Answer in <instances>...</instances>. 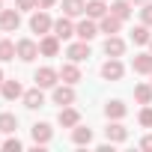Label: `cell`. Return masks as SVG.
I'll return each mask as SVG.
<instances>
[{
    "label": "cell",
    "instance_id": "cell-18",
    "mask_svg": "<svg viewBox=\"0 0 152 152\" xmlns=\"http://www.w3.org/2000/svg\"><path fill=\"white\" fill-rule=\"evenodd\" d=\"M63 12H66L69 18L84 15V12H87V0H63Z\"/></svg>",
    "mask_w": 152,
    "mask_h": 152
},
{
    "label": "cell",
    "instance_id": "cell-23",
    "mask_svg": "<svg viewBox=\"0 0 152 152\" xmlns=\"http://www.w3.org/2000/svg\"><path fill=\"white\" fill-rule=\"evenodd\" d=\"M18 128V116L15 113H0V134H12Z\"/></svg>",
    "mask_w": 152,
    "mask_h": 152
},
{
    "label": "cell",
    "instance_id": "cell-3",
    "mask_svg": "<svg viewBox=\"0 0 152 152\" xmlns=\"http://www.w3.org/2000/svg\"><path fill=\"white\" fill-rule=\"evenodd\" d=\"M18 27H21V9H3L0 12V30L15 33Z\"/></svg>",
    "mask_w": 152,
    "mask_h": 152
},
{
    "label": "cell",
    "instance_id": "cell-25",
    "mask_svg": "<svg viewBox=\"0 0 152 152\" xmlns=\"http://www.w3.org/2000/svg\"><path fill=\"white\" fill-rule=\"evenodd\" d=\"M134 99L140 104H152V84H137L134 87Z\"/></svg>",
    "mask_w": 152,
    "mask_h": 152
},
{
    "label": "cell",
    "instance_id": "cell-19",
    "mask_svg": "<svg viewBox=\"0 0 152 152\" xmlns=\"http://www.w3.org/2000/svg\"><path fill=\"white\" fill-rule=\"evenodd\" d=\"M60 81H66V84H72V87H75V84L81 81V69L75 66V63H66V66L60 69Z\"/></svg>",
    "mask_w": 152,
    "mask_h": 152
},
{
    "label": "cell",
    "instance_id": "cell-34",
    "mask_svg": "<svg viewBox=\"0 0 152 152\" xmlns=\"http://www.w3.org/2000/svg\"><path fill=\"white\" fill-rule=\"evenodd\" d=\"M54 3H57V0H39V9H51Z\"/></svg>",
    "mask_w": 152,
    "mask_h": 152
},
{
    "label": "cell",
    "instance_id": "cell-8",
    "mask_svg": "<svg viewBox=\"0 0 152 152\" xmlns=\"http://www.w3.org/2000/svg\"><path fill=\"white\" fill-rule=\"evenodd\" d=\"M39 54H42V57H57V54H60V39H57L54 33H45L42 42H39Z\"/></svg>",
    "mask_w": 152,
    "mask_h": 152
},
{
    "label": "cell",
    "instance_id": "cell-4",
    "mask_svg": "<svg viewBox=\"0 0 152 152\" xmlns=\"http://www.w3.org/2000/svg\"><path fill=\"white\" fill-rule=\"evenodd\" d=\"M15 51H18V60H24V63H33V60L39 57V45H36L33 39H21V42L15 45Z\"/></svg>",
    "mask_w": 152,
    "mask_h": 152
},
{
    "label": "cell",
    "instance_id": "cell-11",
    "mask_svg": "<svg viewBox=\"0 0 152 152\" xmlns=\"http://www.w3.org/2000/svg\"><path fill=\"white\" fill-rule=\"evenodd\" d=\"M54 36H57L60 42L75 36V24L69 21V15H63V18H57V21H54Z\"/></svg>",
    "mask_w": 152,
    "mask_h": 152
},
{
    "label": "cell",
    "instance_id": "cell-12",
    "mask_svg": "<svg viewBox=\"0 0 152 152\" xmlns=\"http://www.w3.org/2000/svg\"><path fill=\"white\" fill-rule=\"evenodd\" d=\"M75 36L84 39V42H90L93 36H99V24H96L93 18H87V21H81L78 27H75Z\"/></svg>",
    "mask_w": 152,
    "mask_h": 152
},
{
    "label": "cell",
    "instance_id": "cell-29",
    "mask_svg": "<svg viewBox=\"0 0 152 152\" xmlns=\"http://www.w3.org/2000/svg\"><path fill=\"white\" fill-rule=\"evenodd\" d=\"M137 119H140V125H143V128H152V104H143V110H140V116H137Z\"/></svg>",
    "mask_w": 152,
    "mask_h": 152
},
{
    "label": "cell",
    "instance_id": "cell-7",
    "mask_svg": "<svg viewBox=\"0 0 152 152\" xmlns=\"http://www.w3.org/2000/svg\"><path fill=\"white\" fill-rule=\"evenodd\" d=\"M57 122H60L63 128H75V125L81 122V113H78V107H72V104L60 107V116H57Z\"/></svg>",
    "mask_w": 152,
    "mask_h": 152
},
{
    "label": "cell",
    "instance_id": "cell-9",
    "mask_svg": "<svg viewBox=\"0 0 152 152\" xmlns=\"http://www.w3.org/2000/svg\"><path fill=\"white\" fill-rule=\"evenodd\" d=\"M54 104H60V107H66V104H75V90H72V84H63V87H54Z\"/></svg>",
    "mask_w": 152,
    "mask_h": 152
},
{
    "label": "cell",
    "instance_id": "cell-32",
    "mask_svg": "<svg viewBox=\"0 0 152 152\" xmlns=\"http://www.w3.org/2000/svg\"><path fill=\"white\" fill-rule=\"evenodd\" d=\"M39 6V0H18V9L21 12H27V9H36Z\"/></svg>",
    "mask_w": 152,
    "mask_h": 152
},
{
    "label": "cell",
    "instance_id": "cell-13",
    "mask_svg": "<svg viewBox=\"0 0 152 152\" xmlns=\"http://www.w3.org/2000/svg\"><path fill=\"white\" fill-rule=\"evenodd\" d=\"M119 27H122V18H116L113 12H107V15L102 18V24H99V33H107V36H116V33H119Z\"/></svg>",
    "mask_w": 152,
    "mask_h": 152
},
{
    "label": "cell",
    "instance_id": "cell-26",
    "mask_svg": "<svg viewBox=\"0 0 152 152\" xmlns=\"http://www.w3.org/2000/svg\"><path fill=\"white\" fill-rule=\"evenodd\" d=\"M131 39H134V45H149V24H137L131 30Z\"/></svg>",
    "mask_w": 152,
    "mask_h": 152
},
{
    "label": "cell",
    "instance_id": "cell-30",
    "mask_svg": "<svg viewBox=\"0 0 152 152\" xmlns=\"http://www.w3.org/2000/svg\"><path fill=\"white\" fill-rule=\"evenodd\" d=\"M21 146H24V143H21L18 137H9V140H3V149H9V152H18Z\"/></svg>",
    "mask_w": 152,
    "mask_h": 152
},
{
    "label": "cell",
    "instance_id": "cell-10",
    "mask_svg": "<svg viewBox=\"0 0 152 152\" xmlns=\"http://www.w3.org/2000/svg\"><path fill=\"white\" fill-rule=\"evenodd\" d=\"M66 57L72 60V63H81V60H87L90 57V45L81 39V42H72L69 48H66Z\"/></svg>",
    "mask_w": 152,
    "mask_h": 152
},
{
    "label": "cell",
    "instance_id": "cell-21",
    "mask_svg": "<svg viewBox=\"0 0 152 152\" xmlns=\"http://www.w3.org/2000/svg\"><path fill=\"white\" fill-rule=\"evenodd\" d=\"M104 54H107V57H122V54H125V42H122L119 36H107V42H104Z\"/></svg>",
    "mask_w": 152,
    "mask_h": 152
},
{
    "label": "cell",
    "instance_id": "cell-14",
    "mask_svg": "<svg viewBox=\"0 0 152 152\" xmlns=\"http://www.w3.org/2000/svg\"><path fill=\"white\" fill-rule=\"evenodd\" d=\"M104 134H107V140H110V143H122V140L128 137V128H125V125H119V119H113V122L104 128Z\"/></svg>",
    "mask_w": 152,
    "mask_h": 152
},
{
    "label": "cell",
    "instance_id": "cell-1",
    "mask_svg": "<svg viewBox=\"0 0 152 152\" xmlns=\"http://www.w3.org/2000/svg\"><path fill=\"white\" fill-rule=\"evenodd\" d=\"M33 81H36V87H42V90H54L57 81H60V72L51 69V66H42V69H36Z\"/></svg>",
    "mask_w": 152,
    "mask_h": 152
},
{
    "label": "cell",
    "instance_id": "cell-39",
    "mask_svg": "<svg viewBox=\"0 0 152 152\" xmlns=\"http://www.w3.org/2000/svg\"><path fill=\"white\" fill-rule=\"evenodd\" d=\"M0 146H3V143H0Z\"/></svg>",
    "mask_w": 152,
    "mask_h": 152
},
{
    "label": "cell",
    "instance_id": "cell-38",
    "mask_svg": "<svg viewBox=\"0 0 152 152\" xmlns=\"http://www.w3.org/2000/svg\"><path fill=\"white\" fill-rule=\"evenodd\" d=\"M0 12H3V3H0Z\"/></svg>",
    "mask_w": 152,
    "mask_h": 152
},
{
    "label": "cell",
    "instance_id": "cell-5",
    "mask_svg": "<svg viewBox=\"0 0 152 152\" xmlns=\"http://www.w3.org/2000/svg\"><path fill=\"white\" fill-rule=\"evenodd\" d=\"M122 75H125V69H122L119 57H110V60L102 66V78H104V81H119Z\"/></svg>",
    "mask_w": 152,
    "mask_h": 152
},
{
    "label": "cell",
    "instance_id": "cell-36",
    "mask_svg": "<svg viewBox=\"0 0 152 152\" xmlns=\"http://www.w3.org/2000/svg\"><path fill=\"white\" fill-rule=\"evenodd\" d=\"M149 54H152V39H149Z\"/></svg>",
    "mask_w": 152,
    "mask_h": 152
},
{
    "label": "cell",
    "instance_id": "cell-20",
    "mask_svg": "<svg viewBox=\"0 0 152 152\" xmlns=\"http://www.w3.org/2000/svg\"><path fill=\"white\" fill-rule=\"evenodd\" d=\"M0 93H3V99H6V102H15L18 96H24V90H21V84H18V81H3V84H0Z\"/></svg>",
    "mask_w": 152,
    "mask_h": 152
},
{
    "label": "cell",
    "instance_id": "cell-22",
    "mask_svg": "<svg viewBox=\"0 0 152 152\" xmlns=\"http://www.w3.org/2000/svg\"><path fill=\"white\" fill-rule=\"evenodd\" d=\"M125 113H128V107H125L122 102H116V99L104 104V116H107V119H122Z\"/></svg>",
    "mask_w": 152,
    "mask_h": 152
},
{
    "label": "cell",
    "instance_id": "cell-2",
    "mask_svg": "<svg viewBox=\"0 0 152 152\" xmlns=\"http://www.w3.org/2000/svg\"><path fill=\"white\" fill-rule=\"evenodd\" d=\"M30 30H33V33H39V36L51 33V30H54V21H51V15H48L45 9L33 12V18H30Z\"/></svg>",
    "mask_w": 152,
    "mask_h": 152
},
{
    "label": "cell",
    "instance_id": "cell-24",
    "mask_svg": "<svg viewBox=\"0 0 152 152\" xmlns=\"http://www.w3.org/2000/svg\"><path fill=\"white\" fill-rule=\"evenodd\" d=\"M87 15L102 21V18L107 15V6H104V0H90V3H87Z\"/></svg>",
    "mask_w": 152,
    "mask_h": 152
},
{
    "label": "cell",
    "instance_id": "cell-37",
    "mask_svg": "<svg viewBox=\"0 0 152 152\" xmlns=\"http://www.w3.org/2000/svg\"><path fill=\"white\" fill-rule=\"evenodd\" d=\"M0 84H3V72H0Z\"/></svg>",
    "mask_w": 152,
    "mask_h": 152
},
{
    "label": "cell",
    "instance_id": "cell-31",
    "mask_svg": "<svg viewBox=\"0 0 152 152\" xmlns=\"http://www.w3.org/2000/svg\"><path fill=\"white\" fill-rule=\"evenodd\" d=\"M140 18H143V24H152V3H143V9H140Z\"/></svg>",
    "mask_w": 152,
    "mask_h": 152
},
{
    "label": "cell",
    "instance_id": "cell-6",
    "mask_svg": "<svg viewBox=\"0 0 152 152\" xmlns=\"http://www.w3.org/2000/svg\"><path fill=\"white\" fill-rule=\"evenodd\" d=\"M30 134H33V143H36V146H45V143H51L54 128H51L48 122H36V125L30 128Z\"/></svg>",
    "mask_w": 152,
    "mask_h": 152
},
{
    "label": "cell",
    "instance_id": "cell-17",
    "mask_svg": "<svg viewBox=\"0 0 152 152\" xmlns=\"http://www.w3.org/2000/svg\"><path fill=\"white\" fill-rule=\"evenodd\" d=\"M72 143H78V146H90V143H93V131L84 128V125L78 122V125L72 128Z\"/></svg>",
    "mask_w": 152,
    "mask_h": 152
},
{
    "label": "cell",
    "instance_id": "cell-16",
    "mask_svg": "<svg viewBox=\"0 0 152 152\" xmlns=\"http://www.w3.org/2000/svg\"><path fill=\"white\" fill-rule=\"evenodd\" d=\"M24 107H30V110H36V107H42L45 104V96H42V87H36V90H27L24 96Z\"/></svg>",
    "mask_w": 152,
    "mask_h": 152
},
{
    "label": "cell",
    "instance_id": "cell-27",
    "mask_svg": "<svg viewBox=\"0 0 152 152\" xmlns=\"http://www.w3.org/2000/svg\"><path fill=\"white\" fill-rule=\"evenodd\" d=\"M110 12H113L116 18H122V21H125V18L131 15V0H116V3L110 6Z\"/></svg>",
    "mask_w": 152,
    "mask_h": 152
},
{
    "label": "cell",
    "instance_id": "cell-28",
    "mask_svg": "<svg viewBox=\"0 0 152 152\" xmlns=\"http://www.w3.org/2000/svg\"><path fill=\"white\" fill-rule=\"evenodd\" d=\"M15 57H18V51H15V45H12L9 39H3V42H0V60L6 63V60H15Z\"/></svg>",
    "mask_w": 152,
    "mask_h": 152
},
{
    "label": "cell",
    "instance_id": "cell-33",
    "mask_svg": "<svg viewBox=\"0 0 152 152\" xmlns=\"http://www.w3.org/2000/svg\"><path fill=\"white\" fill-rule=\"evenodd\" d=\"M140 149H152V134H146V137L140 140Z\"/></svg>",
    "mask_w": 152,
    "mask_h": 152
},
{
    "label": "cell",
    "instance_id": "cell-15",
    "mask_svg": "<svg viewBox=\"0 0 152 152\" xmlns=\"http://www.w3.org/2000/svg\"><path fill=\"white\" fill-rule=\"evenodd\" d=\"M131 69H134L137 75H152V54H134Z\"/></svg>",
    "mask_w": 152,
    "mask_h": 152
},
{
    "label": "cell",
    "instance_id": "cell-35",
    "mask_svg": "<svg viewBox=\"0 0 152 152\" xmlns=\"http://www.w3.org/2000/svg\"><path fill=\"white\" fill-rule=\"evenodd\" d=\"M131 3H149V0H131Z\"/></svg>",
    "mask_w": 152,
    "mask_h": 152
}]
</instances>
